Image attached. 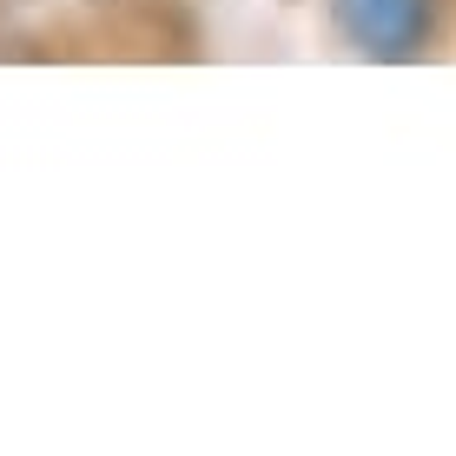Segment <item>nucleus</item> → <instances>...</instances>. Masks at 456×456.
<instances>
[{"instance_id": "f257e3e1", "label": "nucleus", "mask_w": 456, "mask_h": 456, "mask_svg": "<svg viewBox=\"0 0 456 456\" xmlns=\"http://www.w3.org/2000/svg\"><path fill=\"white\" fill-rule=\"evenodd\" d=\"M338 27L351 34V46H364L377 60H403L417 53L430 34V0H331Z\"/></svg>"}]
</instances>
